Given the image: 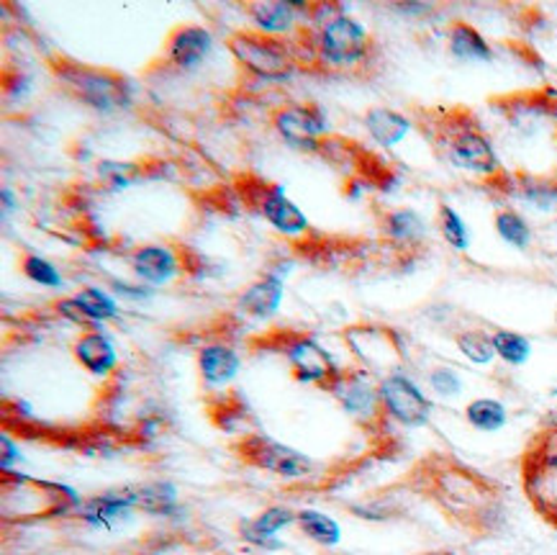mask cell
I'll return each instance as SVG.
<instances>
[{
	"instance_id": "cell-22",
	"label": "cell",
	"mask_w": 557,
	"mask_h": 555,
	"mask_svg": "<svg viewBox=\"0 0 557 555\" xmlns=\"http://www.w3.org/2000/svg\"><path fill=\"white\" fill-rule=\"evenodd\" d=\"M447 52L453 60L466 62V65H488L494 62V47L488 39L468 21L455 18L447 26Z\"/></svg>"
},
{
	"instance_id": "cell-2",
	"label": "cell",
	"mask_w": 557,
	"mask_h": 555,
	"mask_svg": "<svg viewBox=\"0 0 557 555\" xmlns=\"http://www.w3.org/2000/svg\"><path fill=\"white\" fill-rule=\"evenodd\" d=\"M309 45L319 65L339 70V73L370 65L375 52V41L368 28L347 13L319 26Z\"/></svg>"
},
{
	"instance_id": "cell-44",
	"label": "cell",
	"mask_w": 557,
	"mask_h": 555,
	"mask_svg": "<svg viewBox=\"0 0 557 555\" xmlns=\"http://www.w3.org/2000/svg\"><path fill=\"white\" fill-rule=\"evenodd\" d=\"M555 337H557V314H555Z\"/></svg>"
},
{
	"instance_id": "cell-43",
	"label": "cell",
	"mask_w": 557,
	"mask_h": 555,
	"mask_svg": "<svg viewBox=\"0 0 557 555\" xmlns=\"http://www.w3.org/2000/svg\"><path fill=\"white\" fill-rule=\"evenodd\" d=\"M553 139L557 141V124H555V130H553Z\"/></svg>"
},
{
	"instance_id": "cell-8",
	"label": "cell",
	"mask_w": 557,
	"mask_h": 555,
	"mask_svg": "<svg viewBox=\"0 0 557 555\" xmlns=\"http://www.w3.org/2000/svg\"><path fill=\"white\" fill-rule=\"evenodd\" d=\"M273 130L290 149H298V152H321L326 137V119L317 103L293 101L275 109Z\"/></svg>"
},
{
	"instance_id": "cell-5",
	"label": "cell",
	"mask_w": 557,
	"mask_h": 555,
	"mask_svg": "<svg viewBox=\"0 0 557 555\" xmlns=\"http://www.w3.org/2000/svg\"><path fill=\"white\" fill-rule=\"evenodd\" d=\"M434 496L453 517L481 519L483 511H494V494L481 476L460 466H445L434 471Z\"/></svg>"
},
{
	"instance_id": "cell-21",
	"label": "cell",
	"mask_w": 557,
	"mask_h": 555,
	"mask_svg": "<svg viewBox=\"0 0 557 555\" xmlns=\"http://www.w3.org/2000/svg\"><path fill=\"white\" fill-rule=\"evenodd\" d=\"M242 355L226 343H209L198 350V375L209 391H221L239 375Z\"/></svg>"
},
{
	"instance_id": "cell-15",
	"label": "cell",
	"mask_w": 557,
	"mask_h": 555,
	"mask_svg": "<svg viewBox=\"0 0 557 555\" xmlns=\"http://www.w3.org/2000/svg\"><path fill=\"white\" fill-rule=\"evenodd\" d=\"M494 194L527 203L542 213H557V181L530 173H504L488 185Z\"/></svg>"
},
{
	"instance_id": "cell-9",
	"label": "cell",
	"mask_w": 557,
	"mask_h": 555,
	"mask_svg": "<svg viewBox=\"0 0 557 555\" xmlns=\"http://www.w3.org/2000/svg\"><path fill=\"white\" fill-rule=\"evenodd\" d=\"M524 486L540 511L557 502V427L542 432L527 451Z\"/></svg>"
},
{
	"instance_id": "cell-1",
	"label": "cell",
	"mask_w": 557,
	"mask_h": 555,
	"mask_svg": "<svg viewBox=\"0 0 557 555\" xmlns=\"http://www.w3.org/2000/svg\"><path fill=\"white\" fill-rule=\"evenodd\" d=\"M421 132L434 141L449 165L462 173L481 177L485 185L498 181L506 170L498 160L494 141L468 109H434L424 121H417Z\"/></svg>"
},
{
	"instance_id": "cell-33",
	"label": "cell",
	"mask_w": 557,
	"mask_h": 555,
	"mask_svg": "<svg viewBox=\"0 0 557 555\" xmlns=\"http://www.w3.org/2000/svg\"><path fill=\"white\" fill-rule=\"evenodd\" d=\"M437 230L442 234V239L453 247L455 252H468L470 250V230L466 224V219L457 213L453 206L440 201L437 206Z\"/></svg>"
},
{
	"instance_id": "cell-25",
	"label": "cell",
	"mask_w": 557,
	"mask_h": 555,
	"mask_svg": "<svg viewBox=\"0 0 557 555\" xmlns=\"http://www.w3.org/2000/svg\"><path fill=\"white\" fill-rule=\"evenodd\" d=\"M362 126L370 134V139L381 147H396L398 141L409 137L413 130V121L406 113L388 109V106H373L362 116Z\"/></svg>"
},
{
	"instance_id": "cell-19",
	"label": "cell",
	"mask_w": 557,
	"mask_h": 555,
	"mask_svg": "<svg viewBox=\"0 0 557 555\" xmlns=\"http://www.w3.org/2000/svg\"><path fill=\"white\" fill-rule=\"evenodd\" d=\"M77 515H81L85 528L92 532H106V535H119L134 522V507L119 491L92 496L83 504Z\"/></svg>"
},
{
	"instance_id": "cell-34",
	"label": "cell",
	"mask_w": 557,
	"mask_h": 555,
	"mask_svg": "<svg viewBox=\"0 0 557 555\" xmlns=\"http://www.w3.org/2000/svg\"><path fill=\"white\" fill-rule=\"evenodd\" d=\"M98 181L103 183V188L109 190H124L132 188L134 183L141 177L139 162H116V160H103L98 162Z\"/></svg>"
},
{
	"instance_id": "cell-39",
	"label": "cell",
	"mask_w": 557,
	"mask_h": 555,
	"mask_svg": "<svg viewBox=\"0 0 557 555\" xmlns=\"http://www.w3.org/2000/svg\"><path fill=\"white\" fill-rule=\"evenodd\" d=\"M0 447H3V455H0V466H3V471H11V468L21 460L18 445L11 443L9 435H3V437H0Z\"/></svg>"
},
{
	"instance_id": "cell-4",
	"label": "cell",
	"mask_w": 557,
	"mask_h": 555,
	"mask_svg": "<svg viewBox=\"0 0 557 555\" xmlns=\"http://www.w3.org/2000/svg\"><path fill=\"white\" fill-rule=\"evenodd\" d=\"M54 70L64 88L92 111L113 113L132 103L128 83L121 75L109 73V70L85 67L77 65V62H60Z\"/></svg>"
},
{
	"instance_id": "cell-13",
	"label": "cell",
	"mask_w": 557,
	"mask_h": 555,
	"mask_svg": "<svg viewBox=\"0 0 557 555\" xmlns=\"http://www.w3.org/2000/svg\"><path fill=\"white\" fill-rule=\"evenodd\" d=\"M252 201L255 209L260 211V217L265 219L275 232H281L283 237H304V234H309V219H306V213L285 196L281 185L257 183L252 188Z\"/></svg>"
},
{
	"instance_id": "cell-12",
	"label": "cell",
	"mask_w": 557,
	"mask_h": 555,
	"mask_svg": "<svg viewBox=\"0 0 557 555\" xmlns=\"http://www.w3.org/2000/svg\"><path fill=\"white\" fill-rule=\"evenodd\" d=\"M242 455H245L252 466L262 468V471L273 473L283 481H301L306 476L313 473V460L309 455L262 435H249L245 443H242Z\"/></svg>"
},
{
	"instance_id": "cell-28",
	"label": "cell",
	"mask_w": 557,
	"mask_h": 555,
	"mask_svg": "<svg viewBox=\"0 0 557 555\" xmlns=\"http://www.w3.org/2000/svg\"><path fill=\"white\" fill-rule=\"evenodd\" d=\"M75 301L81 304L85 317L90 319V324L96 326V330H103L106 322H116V319L121 317L116 296L109 294V291L98 288V286L81 288L75 294Z\"/></svg>"
},
{
	"instance_id": "cell-3",
	"label": "cell",
	"mask_w": 557,
	"mask_h": 555,
	"mask_svg": "<svg viewBox=\"0 0 557 555\" xmlns=\"http://www.w3.org/2000/svg\"><path fill=\"white\" fill-rule=\"evenodd\" d=\"M226 49L237 60V65L247 70L257 81L283 83L298 67V54L288 39L265 37V34L255 32V28L234 32L226 39Z\"/></svg>"
},
{
	"instance_id": "cell-18",
	"label": "cell",
	"mask_w": 557,
	"mask_h": 555,
	"mask_svg": "<svg viewBox=\"0 0 557 555\" xmlns=\"http://www.w3.org/2000/svg\"><path fill=\"white\" fill-rule=\"evenodd\" d=\"M306 9L309 5L288 3V0H255V3L245 5L255 32L275 39H285L288 34L296 32L301 26Z\"/></svg>"
},
{
	"instance_id": "cell-38",
	"label": "cell",
	"mask_w": 557,
	"mask_h": 555,
	"mask_svg": "<svg viewBox=\"0 0 557 555\" xmlns=\"http://www.w3.org/2000/svg\"><path fill=\"white\" fill-rule=\"evenodd\" d=\"M111 294L116 298H126V301H149V298H152V288L137 286V283H126V281H119V278H113Z\"/></svg>"
},
{
	"instance_id": "cell-27",
	"label": "cell",
	"mask_w": 557,
	"mask_h": 555,
	"mask_svg": "<svg viewBox=\"0 0 557 555\" xmlns=\"http://www.w3.org/2000/svg\"><path fill=\"white\" fill-rule=\"evenodd\" d=\"M466 422L478 432L494 435V432H502L504 427L509 424V409H506V404L498 402V398H473L466 407Z\"/></svg>"
},
{
	"instance_id": "cell-20",
	"label": "cell",
	"mask_w": 557,
	"mask_h": 555,
	"mask_svg": "<svg viewBox=\"0 0 557 555\" xmlns=\"http://www.w3.org/2000/svg\"><path fill=\"white\" fill-rule=\"evenodd\" d=\"M73 355L83 370L96 379H109L119 368V350L106 330L81 332L73 343Z\"/></svg>"
},
{
	"instance_id": "cell-41",
	"label": "cell",
	"mask_w": 557,
	"mask_h": 555,
	"mask_svg": "<svg viewBox=\"0 0 557 555\" xmlns=\"http://www.w3.org/2000/svg\"><path fill=\"white\" fill-rule=\"evenodd\" d=\"M16 209H18L16 196L11 194V188H3V211L11 213V211H16Z\"/></svg>"
},
{
	"instance_id": "cell-40",
	"label": "cell",
	"mask_w": 557,
	"mask_h": 555,
	"mask_svg": "<svg viewBox=\"0 0 557 555\" xmlns=\"http://www.w3.org/2000/svg\"><path fill=\"white\" fill-rule=\"evenodd\" d=\"M398 13H404V16H426V13H432V5H424V3H398L393 5Z\"/></svg>"
},
{
	"instance_id": "cell-42",
	"label": "cell",
	"mask_w": 557,
	"mask_h": 555,
	"mask_svg": "<svg viewBox=\"0 0 557 555\" xmlns=\"http://www.w3.org/2000/svg\"><path fill=\"white\" fill-rule=\"evenodd\" d=\"M542 515H545V517L549 519V522H553L555 528H557V502H555V504H549V507H547L545 511H542Z\"/></svg>"
},
{
	"instance_id": "cell-31",
	"label": "cell",
	"mask_w": 557,
	"mask_h": 555,
	"mask_svg": "<svg viewBox=\"0 0 557 555\" xmlns=\"http://www.w3.org/2000/svg\"><path fill=\"white\" fill-rule=\"evenodd\" d=\"M455 347L460 350L462 358H466L468 362H473V366L483 368V366H491V362L496 360V347H494V337H491V332L475 330V326L457 332Z\"/></svg>"
},
{
	"instance_id": "cell-24",
	"label": "cell",
	"mask_w": 557,
	"mask_h": 555,
	"mask_svg": "<svg viewBox=\"0 0 557 555\" xmlns=\"http://www.w3.org/2000/svg\"><path fill=\"white\" fill-rule=\"evenodd\" d=\"M296 519H298V511L275 504V507L262 509L252 522L242 525V538H245L247 543L262 547V551H281L283 543L277 540V532L290 528Z\"/></svg>"
},
{
	"instance_id": "cell-10",
	"label": "cell",
	"mask_w": 557,
	"mask_h": 555,
	"mask_svg": "<svg viewBox=\"0 0 557 555\" xmlns=\"http://www.w3.org/2000/svg\"><path fill=\"white\" fill-rule=\"evenodd\" d=\"M494 109L509 121L511 130L519 134L540 132L547 121L557 124V90L537 88V90H519L509 96L494 98Z\"/></svg>"
},
{
	"instance_id": "cell-16",
	"label": "cell",
	"mask_w": 557,
	"mask_h": 555,
	"mask_svg": "<svg viewBox=\"0 0 557 555\" xmlns=\"http://www.w3.org/2000/svg\"><path fill=\"white\" fill-rule=\"evenodd\" d=\"M377 230H381L383 239L388 242L391 247L401 252H419L424 247L426 234H430V226H426L424 217L417 209H409V206H401V209H383L377 213Z\"/></svg>"
},
{
	"instance_id": "cell-7",
	"label": "cell",
	"mask_w": 557,
	"mask_h": 555,
	"mask_svg": "<svg viewBox=\"0 0 557 555\" xmlns=\"http://www.w3.org/2000/svg\"><path fill=\"white\" fill-rule=\"evenodd\" d=\"M330 394L337 398V404L347 417H352L357 424L375 430L383 424V404L377 394V383L368 375V370H342L330 383Z\"/></svg>"
},
{
	"instance_id": "cell-35",
	"label": "cell",
	"mask_w": 557,
	"mask_h": 555,
	"mask_svg": "<svg viewBox=\"0 0 557 555\" xmlns=\"http://www.w3.org/2000/svg\"><path fill=\"white\" fill-rule=\"evenodd\" d=\"M21 270H24V275L28 278V281L37 283V286H41V288H62L64 286V278L60 273V268H57L54 262H49L47 258H41V255L26 252L24 258H21Z\"/></svg>"
},
{
	"instance_id": "cell-37",
	"label": "cell",
	"mask_w": 557,
	"mask_h": 555,
	"mask_svg": "<svg viewBox=\"0 0 557 555\" xmlns=\"http://www.w3.org/2000/svg\"><path fill=\"white\" fill-rule=\"evenodd\" d=\"M54 311H57V314H60L62 319H67L70 324L81 326L83 332L96 330V326L90 324V319L85 317V311L81 309V304L75 301V296H64V298H60V301H54Z\"/></svg>"
},
{
	"instance_id": "cell-32",
	"label": "cell",
	"mask_w": 557,
	"mask_h": 555,
	"mask_svg": "<svg viewBox=\"0 0 557 555\" xmlns=\"http://www.w3.org/2000/svg\"><path fill=\"white\" fill-rule=\"evenodd\" d=\"M496 347V358L509 368L527 366L532 358V340L527 334L511 332V330H494L491 332Z\"/></svg>"
},
{
	"instance_id": "cell-14",
	"label": "cell",
	"mask_w": 557,
	"mask_h": 555,
	"mask_svg": "<svg viewBox=\"0 0 557 555\" xmlns=\"http://www.w3.org/2000/svg\"><path fill=\"white\" fill-rule=\"evenodd\" d=\"M213 54V34L201 24H181L165 41V62L181 73L201 70Z\"/></svg>"
},
{
	"instance_id": "cell-23",
	"label": "cell",
	"mask_w": 557,
	"mask_h": 555,
	"mask_svg": "<svg viewBox=\"0 0 557 555\" xmlns=\"http://www.w3.org/2000/svg\"><path fill=\"white\" fill-rule=\"evenodd\" d=\"M283 296H285L283 281L270 273V275L257 278L255 283H249L245 294L239 296L237 306L242 314L255 319V322H268V319H273L277 311H281Z\"/></svg>"
},
{
	"instance_id": "cell-30",
	"label": "cell",
	"mask_w": 557,
	"mask_h": 555,
	"mask_svg": "<svg viewBox=\"0 0 557 555\" xmlns=\"http://www.w3.org/2000/svg\"><path fill=\"white\" fill-rule=\"evenodd\" d=\"M494 226L498 237H502L509 247H513V250H527V247L532 245L534 234H532L530 222H527L524 213L511 209V206H502V209H496Z\"/></svg>"
},
{
	"instance_id": "cell-36",
	"label": "cell",
	"mask_w": 557,
	"mask_h": 555,
	"mask_svg": "<svg viewBox=\"0 0 557 555\" xmlns=\"http://www.w3.org/2000/svg\"><path fill=\"white\" fill-rule=\"evenodd\" d=\"M426 383H430L434 396L440 398H457L466 388V381H462V375L453 366L432 368L430 375H426Z\"/></svg>"
},
{
	"instance_id": "cell-29",
	"label": "cell",
	"mask_w": 557,
	"mask_h": 555,
	"mask_svg": "<svg viewBox=\"0 0 557 555\" xmlns=\"http://www.w3.org/2000/svg\"><path fill=\"white\" fill-rule=\"evenodd\" d=\"M296 525L301 532L321 547H337L342 543V528L332 515L321 509H301L298 511Z\"/></svg>"
},
{
	"instance_id": "cell-17",
	"label": "cell",
	"mask_w": 557,
	"mask_h": 555,
	"mask_svg": "<svg viewBox=\"0 0 557 555\" xmlns=\"http://www.w3.org/2000/svg\"><path fill=\"white\" fill-rule=\"evenodd\" d=\"M132 273L137 275V281L147 288H162L168 283H173L177 275L183 273V262L177 258L173 247L160 245H141L132 255Z\"/></svg>"
},
{
	"instance_id": "cell-26",
	"label": "cell",
	"mask_w": 557,
	"mask_h": 555,
	"mask_svg": "<svg viewBox=\"0 0 557 555\" xmlns=\"http://www.w3.org/2000/svg\"><path fill=\"white\" fill-rule=\"evenodd\" d=\"M119 494L132 504L134 509L147 511V515L168 517L173 515L177 507V489L173 483L154 481V483H139V486L119 489Z\"/></svg>"
},
{
	"instance_id": "cell-11",
	"label": "cell",
	"mask_w": 557,
	"mask_h": 555,
	"mask_svg": "<svg viewBox=\"0 0 557 555\" xmlns=\"http://www.w3.org/2000/svg\"><path fill=\"white\" fill-rule=\"evenodd\" d=\"M281 353L288 360L293 379L304 383V386L330 388V383L342 373L330 350L313 337H306V334H290L283 343Z\"/></svg>"
},
{
	"instance_id": "cell-6",
	"label": "cell",
	"mask_w": 557,
	"mask_h": 555,
	"mask_svg": "<svg viewBox=\"0 0 557 555\" xmlns=\"http://www.w3.org/2000/svg\"><path fill=\"white\" fill-rule=\"evenodd\" d=\"M377 394H381L383 415L406 430H419L432 419L434 404L432 398L421 391L417 381L404 370H393L377 381Z\"/></svg>"
}]
</instances>
